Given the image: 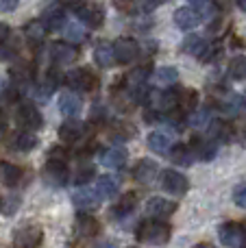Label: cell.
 <instances>
[{
  "label": "cell",
  "mask_w": 246,
  "mask_h": 248,
  "mask_svg": "<svg viewBox=\"0 0 246 248\" xmlns=\"http://www.w3.org/2000/svg\"><path fill=\"white\" fill-rule=\"evenodd\" d=\"M170 235H172V229L166 222H142L135 231V237L144 244L151 246H164L170 242Z\"/></svg>",
  "instance_id": "obj_1"
},
{
  "label": "cell",
  "mask_w": 246,
  "mask_h": 248,
  "mask_svg": "<svg viewBox=\"0 0 246 248\" xmlns=\"http://www.w3.org/2000/svg\"><path fill=\"white\" fill-rule=\"evenodd\" d=\"M65 83H68V87L74 92H96L98 90V77H96L90 68H77V70H72V72H68Z\"/></svg>",
  "instance_id": "obj_2"
},
{
  "label": "cell",
  "mask_w": 246,
  "mask_h": 248,
  "mask_svg": "<svg viewBox=\"0 0 246 248\" xmlns=\"http://www.w3.org/2000/svg\"><path fill=\"white\" fill-rule=\"evenodd\" d=\"M15 122H17V126L22 128V131H37V128H42V113L37 111V107L35 105H31V103H22L20 107H17V111H15Z\"/></svg>",
  "instance_id": "obj_3"
},
{
  "label": "cell",
  "mask_w": 246,
  "mask_h": 248,
  "mask_svg": "<svg viewBox=\"0 0 246 248\" xmlns=\"http://www.w3.org/2000/svg\"><path fill=\"white\" fill-rule=\"evenodd\" d=\"M74 11H77L78 20L85 26H90V29H98L105 22V9L96 2H81L74 7Z\"/></svg>",
  "instance_id": "obj_4"
},
{
  "label": "cell",
  "mask_w": 246,
  "mask_h": 248,
  "mask_svg": "<svg viewBox=\"0 0 246 248\" xmlns=\"http://www.w3.org/2000/svg\"><path fill=\"white\" fill-rule=\"evenodd\" d=\"M44 240V231L37 224H24L15 231L13 235V242H15L17 248H37Z\"/></svg>",
  "instance_id": "obj_5"
},
{
  "label": "cell",
  "mask_w": 246,
  "mask_h": 248,
  "mask_svg": "<svg viewBox=\"0 0 246 248\" xmlns=\"http://www.w3.org/2000/svg\"><path fill=\"white\" fill-rule=\"evenodd\" d=\"M161 187H164L166 192L174 194V196H183V194L187 192V187H190V181L179 170H170L168 168V170L161 172Z\"/></svg>",
  "instance_id": "obj_6"
},
{
  "label": "cell",
  "mask_w": 246,
  "mask_h": 248,
  "mask_svg": "<svg viewBox=\"0 0 246 248\" xmlns=\"http://www.w3.org/2000/svg\"><path fill=\"white\" fill-rule=\"evenodd\" d=\"M44 179L52 187H63L68 181V161H59V159H48L46 168H44Z\"/></svg>",
  "instance_id": "obj_7"
},
{
  "label": "cell",
  "mask_w": 246,
  "mask_h": 248,
  "mask_svg": "<svg viewBox=\"0 0 246 248\" xmlns=\"http://www.w3.org/2000/svg\"><path fill=\"white\" fill-rule=\"evenodd\" d=\"M139 55V46L135 39L131 37H120L113 42V57H116L118 63L126 65L131 61H135V57Z\"/></svg>",
  "instance_id": "obj_8"
},
{
  "label": "cell",
  "mask_w": 246,
  "mask_h": 248,
  "mask_svg": "<svg viewBox=\"0 0 246 248\" xmlns=\"http://www.w3.org/2000/svg\"><path fill=\"white\" fill-rule=\"evenodd\" d=\"M190 148H192V153H194L196 159H200V161H212L218 153V141L214 140L212 135L194 137V140L190 141Z\"/></svg>",
  "instance_id": "obj_9"
},
{
  "label": "cell",
  "mask_w": 246,
  "mask_h": 248,
  "mask_svg": "<svg viewBox=\"0 0 246 248\" xmlns=\"http://www.w3.org/2000/svg\"><path fill=\"white\" fill-rule=\"evenodd\" d=\"M87 135V126L81 120H74L70 118L68 122H63L59 126V140L65 141V144H78L81 140H85Z\"/></svg>",
  "instance_id": "obj_10"
},
{
  "label": "cell",
  "mask_w": 246,
  "mask_h": 248,
  "mask_svg": "<svg viewBox=\"0 0 246 248\" xmlns=\"http://www.w3.org/2000/svg\"><path fill=\"white\" fill-rule=\"evenodd\" d=\"M218 235H220V242L229 248H238L244 244V231H242V224L238 222H225L218 227Z\"/></svg>",
  "instance_id": "obj_11"
},
{
  "label": "cell",
  "mask_w": 246,
  "mask_h": 248,
  "mask_svg": "<svg viewBox=\"0 0 246 248\" xmlns=\"http://www.w3.org/2000/svg\"><path fill=\"white\" fill-rule=\"evenodd\" d=\"M100 201H103V198H100V194L96 192V187L92 189V187H85V185H81V189L72 196V202H74V207H77L78 211L96 209V207L100 205Z\"/></svg>",
  "instance_id": "obj_12"
},
{
  "label": "cell",
  "mask_w": 246,
  "mask_h": 248,
  "mask_svg": "<svg viewBox=\"0 0 246 248\" xmlns=\"http://www.w3.org/2000/svg\"><path fill=\"white\" fill-rule=\"evenodd\" d=\"M174 211H177V202L166 201V198H161V196H153L151 201L146 202V216H151V218L164 220V218H170Z\"/></svg>",
  "instance_id": "obj_13"
},
{
  "label": "cell",
  "mask_w": 246,
  "mask_h": 248,
  "mask_svg": "<svg viewBox=\"0 0 246 248\" xmlns=\"http://www.w3.org/2000/svg\"><path fill=\"white\" fill-rule=\"evenodd\" d=\"M98 231H100V224L94 216H90L87 211H81V214L77 216V220H74V233H77L78 237L90 240V237L98 235Z\"/></svg>",
  "instance_id": "obj_14"
},
{
  "label": "cell",
  "mask_w": 246,
  "mask_h": 248,
  "mask_svg": "<svg viewBox=\"0 0 246 248\" xmlns=\"http://www.w3.org/2000/svg\"><path fill=\"white\" fill-rule=\"evenodd\" d=\"M50 57L55 63L68 65V63H72V61H77L78 50L74 48V44H70V42H57V44H52V48H50Z\"/></svg>",
  "instance_id": "obj_15"
},
{
  "label": "cell",
  "mask_w": 246,
  "mask_h": 248,
  "mask_svg": "<svg viewBox=\"0 0 246 248\" xmlns=\"http://www.w3.org/2000/svg\"><path fill=\"white\" fill-rule=\"evenodd\" d=\"M157 172H159V166H157L153 159H139L133 168V179L142 185H148L155 181Z\"/></svg>",
  "instance_id": "obj_16"
},
{
  "label": "cell",
  "mask_w": 246,
  "mask_h": 248,
  "mask_svg": "<svg viewBox=\"0 0 246 248\" xmlns=\"http://www.w3.org/2000/svg\"><path fill=\"white\" fill-rule=\"evenodd\" d=\"M174 24L183 31H192L200 24V13L194 7H181L174 11Z\"/></svg>",
  "instance_id": "obj_17"
},
{
  "label": "cell",
  "mask_w": 246,
  "mask_h": 248,
  "mask_svg": "<svg viewBox=\"0 0 246 248\" xmlns=\"http://www.w3.org/2000/svg\"><path fill=\"white\" fill-rule=\"evenodd\" d=\"M81 98H78L74 92H65V94L59 96V111L63 113L65 118H77L81 113Z\"/></svg>",
  "instance_id": "obj_18"
},
{
  "label": "cell",
  "mask_w": 246,
  "mask_h": 248,
  "mask_svg": "<svg viewBox=\"0 0 246 248\" xmlns=\"http://www.w3.org/2000/svg\"><path fill=\"white\" fill-rule=\"evenodd\" d=\"M168 155H170V161L177 163V166H183V168L192 166V163L196 161V157H194V153H192L190 144H177V146H172V148L168 150Z\"/></svg>",
  "instance_id": "obj_19"
},
{
  "label": "cell",
  "mask_w": 246,
  "mask_h": 248,
  "mask_svg": "<svg viewBox=\"0 0 246 248\" xmlns=\"http://www.w3.org/2000/svg\"><path fill=\"white\" fill-rule=\"evenodd\" d=\"M42 22H44V26H46L48 31L63 29V26H65V11H63V7H50V9H46Z\"/></svg>",
  "instance_id": "obj_20"
},
{
  "label": "cell",
  "mask_w": 246,
  "mask_h": 248,
  "mask_svg": "<svg viewBox=\"0 0 246 248\" xmlns=\"http://www.w3.org/2000/svg\"><path fill=\"white\" fill-rule=\"evenodd\" d=\"M94 61L100 68H111L116 57H113V44L109 42H98L94 48Z\"/></svg>",
  "instance_id": "obj_21"
},
{
  "label": "cell",
  "mask_w": 246,
  "mask_h": 248,
  "mask_svg": "<svg viewBox=\"0 0 246 248\" xmlns=\"http://www.w3.org/2000/svg\"><path fill=\"white\" fill-rule=\"evenodd\" d=\"M100 161H103V166L118 170V168H122L126 163V150L124 148H109L100 155Z\"/></svg>",
  "instance_id": "obj_22"
},
{
  "label": "cell",
  "mask_w": 246,
  "mask_h": 248,
  "mask_svg": "<svg viewBox=\"0 0 246 248\" xmlns=\"http://www.w3.org/2000/svg\"><path fill=\"white\" fill-rule=\"evenodd\" d=\"M22 179V168L15 163H0V181H2L7 187L17 185Z\"/></svg>",
  "instance_id": "obj_23"
},
{
  "label": "cell",
  "mask_w": 246,
  "mask_h": 248,
  "mask_svg": "<svg viewBox=\"0 0 246 248\" xmlns=\"http://www.w3.org/2000/svg\"><path fill=\"white\" fill-rule=\"evenodd\" d=\"M199 105V92L187 87V90H179V111L181 113H192Z\"/></svg>",
  "instance_id": "obj_24"
},
{
  "label": "cell",
  "mask_w": 246,
  "mask_h": 248,
  "mask_svg": "<svg viewBox=\"0 0 246 248\" xmlns=\"http://www.w3.org/2000/svg\"><path fill=\"white\" fill-rule=\"evenodd\" d=\"M96 192L100 194V198H103V201L113 198L118 194V179H116V176H109V174L100 176L98 183H96Z\"/></svg>",
  "instance_id": "obj_25"
},
{
  "label": "cell",
  "mask_w": 246,
  "mask_h": 248,
  "mask_svg": "<svg viewBox=\"0 0 246 248\" xmlns=\"http://www.w3.org/2000/svg\"><path fill=\"white\" fill-rule=\"evenodd\" d=\"M135 205H138V194L129 192V194H124V196L118 201V205L111 209V214L118 216V218H124V216H129L131 211L135 209Z\"/></svg>",
  "instance_id": "obj_26"
},
{
  "label": "cell",
  "mask_w": 246,
  "mask_h": 248,
  "mask_svg": "<svg viewBox=\"0 0 246 248\" xmlns=\"http://www.w3.org/2000/svg\"><path fill=\"white\" fill-rule=\"evenodd\" d=\"M46 26H44L42 20H31L29 24L24 26V37L29 39L31 44H42L44 42V35H46Z\"/></svg>",
  "instance_id": "obj_27"
},
{
  "label": "cell",
  "mask_w": 246,
  "mask_h": 248,
  "mask_svg": "<svg viewBox=\"0 0 246 248\" xmlns=\"http://www.w3.org/2000/svg\"><path fill=\"white\" fill-rule=\"evenodd\" d=\"M214 122L212 118V109H200V111H192L190 116H187V124H190L192 128H199V131H205V128H209V124Z\"/></svg>",
  "instance_id": "obj_28"
},
{
  "label": "cell",
  "mask_w": 246,
  "mask_h": 248,
  "mask_svg": "<svg viewBox=\"0 0 246 248\" xmlns=\"http://www.w3.org/2000/svg\"><path fill=\"white\" fill-rule=\"evenodd\" d=\"M179 81V70L172 68V65H164L155 72V83L161 87H172L174 83Z\"/></svg>",
  "instance_id": "obj_29"
},
{
  "label": "cell",
  "mask_w": 246,
  "mask_h": 248,
  "mask_svg": "<svg viewBox=\"0 0 246 248\" xmlns=\"http://www.w3.org/2000/svg\"><path fill=\"white\" fill-rule=\"evenodd\" d=\"M148 146H151L153 153H159V155H168L170 150V137L161 131H153L148 135Z\"/></svg>",
  "instance_id": "obj_30"
},
{
  "label": "cell",
  "mask_w": 246,
  "mask_h": 248,
  "mask_svg": "<svg viewBox=\"0 0 246 248\" xmlns=\"http://www.w3.org/2000/svg\"><path fill=\"white\" fill-rule=\"evenodd\" d=\"M31 78H33V70H31L29 63H17L11 68V81L13 85L22 87L26 85V83H31Z\"/></svg>",
  "instance_id": "obj_31"
},
{
  "label": "cell",
  "mask_w": 246,
  "mask_h": 248,
  "mask_svg": "<svg viewBox=\"0 0 246 248\" xmlns=\"http://www.w3.org/2000/svg\"><path fill=\"white\" fill-rule=\"evenodd\" d=\"M205 44H207V42H203V39H200L199 35H187V37L183 39L181 48H183V52H187V55L199 57V55H200V50L205 48Z\"/></svg>",
  "instance_id": "obj_32"
},
{
  "label": "cell",
  "mask_w": 246,
  "mask_h": 248,
  "mask_svg": "<svg viewBox=\"0 0 246 248\" xmlns=\"http://www.w3.org/2000/svg\"><path fill=\"white\" fill-rule=\"evenodd\" d=\"M229 74L231 78H235V81H244L246 78V57H233V59L229 61Z\"/></svg>",
  "instance_id": "obj_33"
},
{
  "label": "cell",
  "mask_w": 246,
  "mask_h": 248,
  "mask_svg": "<svg viewBox=\"0 0 246 248\" xmlns=\"http://www.w3.org/2000/svg\"><path fill=\"white\" fill-rule=\"evenodd\" d=\"M135 135V128L131 126V124H126V122H120V124H116V126L111 128V140L113 141H126V140H131V137Z\"/></svg>",
  "instance_id": "obj_34"
},
{
  "label": "cell",
  "mask_w": 246,
  "mask_h": 248,
  "mask_svg": "<svg viewBox=\"0 0 246 248\" xmlns=\"http://www.w3.org/2000/svg\"><path fill=\"white\" fill-rule=\"evenodd\" d=\"M63 29H65V39L70 44H81L85 39V29L81 24H65Z\"/></svg>",
  "instance_id": "obj_35"
},
{
  "label": "cell",
  "mask_w": 246,
  "mask_h": 248,
  "mask_svg": "<svg viewBox=\"0 0 246 248\" xmlns=\"http://www.w3.org/2000/svg\"><path fill=\"white\" fill-rule=\"evenodd\" d=\"M37 146V140H35V135H31V131H22V133H17V137H15V148L17 150H31V148H35Z\"/></svg>",
  "instance_id": "obj_36"
},
{
  "label": "cell",
  "mask_w": 246,
  "mask_h": 248,
  "mask_svg": "<svg viewBox=\"0 0 246 248\" xmlns=\"http://www.w3.org/2000/svg\"><path fill=\"white\" fill-rule=\"evenodd\" d=\"M220 44H216V42H207L205 44V48L200 50V55H199V59L203 61V63H209V61H214L218 55H220Z\"/></svg>",
  "instance_id": "obj_37"
},
{
  "label": "cell",
  "mask_w": 246,
  "mask_h": 248,
  "mask_svg": "<svg viewBox=\"0 0 246 248\" xmlns=\"http://www.w3.org/2000/svg\"><path fill=\"white\" fill-rule=\"evenodd\" d=\"M94 179V168L92 166H83V168H78L77 170V174H74V185H87L90 181Z\"/></svg>",
  "instance_id": "obj_38"
},
{
  "label": "cell",
  "mask_w": 246,
  "mask_h": 248,
  "mask_svg": "<svg viewBox=\"0 0 246 248\" xmlns=\"http://www.w3.org/2000/svg\"><path fill=\"white\" fill-rule=\"evenodd\" d=\"M233 202L238 207H244V209H246V183L238 185V187L233 189Z\"/></svg>",
  "instance_id": "obj_39"
},
{
  "label": "cell",
  "mask_w": 246,
  "mask_h": 248,
  "mask_svg": "<svg viewBox=\"0 0 246 248\" xmlns=\"http://www.w3.org/2000/svg\"><path fill=\"white\" fill-rule=\"evenodd\" d=\"M48 159H59V161H68V150L59 148V146H52L50 153H48Z\"/></svg>",
  "instance_id": "obj_40"
},
{
  "label": "cell",
  "mask_w": 246,
  "mask_h": 248,
  "mask_svg": "<svg viewBox=\"0 0 246 248\" xmlns=\"http://www.w3.org/2000/svg\"><path fill=\"white\" fill-rule=\"evenodd\" d=\"M111 2H113V7L122 13H129L131 9H133V0H111Z\"/></svg>",
  "instance_id": "obj_41"
},
{
  "label": "cell",
  "mask_w": 246,
  "mask_h": 248,
  "mask_svg": "<svg viewBox=\"0 0 246 248\" xmlns=\"http://www.w3.org/2000/svg\"><path fill=\"white\" fill-rule=\"evenodd\" d=\"M9 39V26L4 24V22H0V48H2V44Z\"/></svg>",
  "instance_id": "obj_42"
},
{
  "label": "cell",
  "mask_w": 246,
  "mask_h": 248,
  "mask_svg": "<svg viewBox=\"0 0 246 248\" xmlns=\"http://www.w3.org/2000/svg\"><path fill=\"white\" fill-rule=\"evenodd\" d=\"M222 29H225V22L222 20H214L212 24H209V31H212V33H220Z\"/></svg>",
  "instance_id": "obj_43"
},
{
  "label": "cell",
  "mask_w": 246,
  "mask_h": 248,
  "mask_svg": "<svg viewBox=\"0 0 246 248\" xmlns=\"http://www.w3.org/2000/svg\"><path fill=\"white\" fill-rule=\"evenodd\" d=\"M166 0H142V4H144V9H155V7H159V4H164Z\"/></svg>",
  "instance_id": "obj_44"
},
{
  "label": "cell",
  "mask_w": 246,
  "mask_h": 248,
  "mask_svg": "<svg viewBox=\"0 0 246 248\" xmlns=\"http://www.w3.org/2000/svg\"><path fill=\"white\" fill-rule=\"evenodd\" d=\"M15 2L17 0H0V9H4V11H7V9H13Z\"/></svg>",
  "instance_id": "obj_45"
},
{
  "label": "cell",
  "mask_w": 246,
  "mask_h": 248,
  "mask_svg": "<svg viewBox=\"0 0 246 248\" xmlns=\"http://www.w3.org/2000/svg\"><path fill=\"white\" fill-rule=\"evenodd\" d=\"M187 2H190L192 7H199V9H203V7H207V2H209V0H187Z\"/></svg>",
  "instance_id": "obj_46"
},
{
  "label": "cell",
  "mask_w": 246,
  "mask_h": 248,
  "mask_svg": "<svg viewBox=\"0 0 246 248\" xmlns=\"http://www.w3.org/2000/svg\"><path fill=\"white\" fill-rule=\"evenodd\" d=\"M214 2H216L218 9H229L231 7V0H214Z\"/></svg>",
  "instance_id": "obj_47"
},
{
  "label": "cell",
  "mask_w": 246,
  "mask_h": 248,
  "mask_svg": "<svg viewBox=\"0 0 246 248\" xmlns=\"http://www.w3.org/2000/svg\"><path fill=\"white\" fill-rule=\"evenodd\" d=\"M4 128H7V118H4V113L0 111V133H4Z\"/></svg>",
  "instance_id": "obj_48"
},
{
  "label": "cell",
  "mask_w": 246,
  "mask_h": 248,
  "mask_svg": "<svg viewBox=\"0 0 246 248\" xmlns=\"http://www.w3.org/2000/svg\"><path fill=\"white\" fill-rule=\"evenodd\" d=\"M192 248H216V246H212V244H205V242H203V244H196V246H192Z\"/></svg>",
  "instance_id": "obj_49"
},
{
  "label": "cell",
  "mask_w": 246,
  "mask_h": 248,
  "mask_svg": "<svg viewBox=\"0 0 246 248\" xmlns=\"http://www.w3.org/2000/svg\"><path fill=\"white\" fill-rule=\"evenodd\" d=\"M238 4H240V9H242V11H246V0H238Z\"/></svg>",
  "instance_id": "obj_50"
},
{
  "label": "cell",
  "mask_w": 246,
  "mask_h": 248,
  "mask_svg": "<svg viewBox=\"0 0 246 248\" xmlns=\"http://www.w3.org/2000/svg\"><path fill=\"white\" fill-rule=\"evenodd\" d=\"M2 92H4V81H2V77H0V96H2Z\"/></svg>",
  "instance_id": "obj_51"
},
{
  "label": "cell",
  "mask_w": 246,
  "mask_h": 248,
  "mask_svg": "<svg viewBox=\"0 0 246 248\" xmlns=\"http://www.w3.org/2000/svg\"><path fill=\"white\" fill-rule=\"evenodd\" d=\"M96 248H113L111 244H100V246H96Z\"/></svg>",
  "instance_id": "obj_52"
},
{
  "label": "cell",
  "mask_w": 246,
  "mask_h": 248,
  "mask_svg": "<svg viewBox=\"0 0 246 248\" xmlns=\"http://www.w3.org/2000/svg\"><path fill=\"white\" fill-rule=\"evenodd\" d=\"M242 231H244V237H246V220L242 222Z\"/></svg>",
  "instance_id": "obj_53"
},
{
  "label": "cell",
  "mask_w": 246,
  "mask_h": 248,
  "mask_svg": "<svg viewBox=\"0 0 246 248\" xmlns=\"http://www.w3.org/2000/svg\"><path fill=\"white\" fill-rule=\"evenodd\" d=\"M242 105L246 107V92H244V96H242Z\"/></svg>",
  "instance_id": "obj_54"
},
{
  "label": "cell",
  "mask_w": 246,
  "mask_h": 248,
  "mask_svg": "<svg viewBox=\"0 0 246 248\" xmlns=\"http://www.w3.org/2000/svg\"><path fill=\"white\" fill-rule=\"evenodd\" d=\"M244 144H246V135H244Z\"/></svg>",
  "instance_id": "obj_55"
},
{
  "label": "cell",
  "mask_w": 246,
  "mask_h": 248,
  "mask_svg": "<svg viewBox=\"0 0 246 248\" xmlns=\"http://www.w3.org/2000/svg\"><path fill=\"white\" fill-rule=\"evenodd\" d=\"M131 248H135V246H131Z\"/></svg>",
  "instance_id": "obj_56"
}]
</instances>
